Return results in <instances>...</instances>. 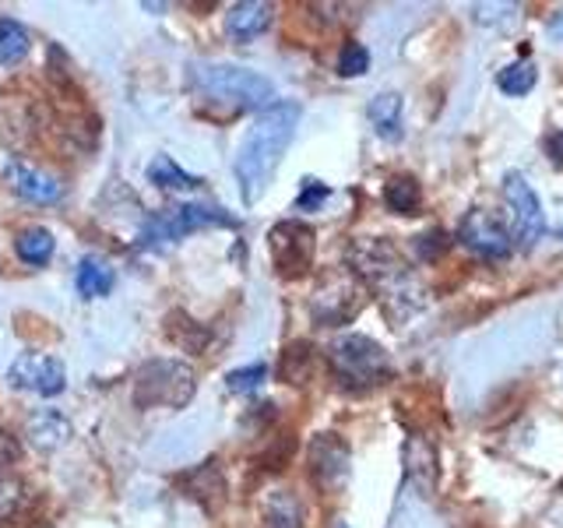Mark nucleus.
<instances>
[{
	"label": "nucleus",
	"mask_w": 563,
	"mask_h": 528,
	"mask_svg": "<svg viewBox=\"0 0 563 528\" xmlns=\"http://www.w3.org/2000/svg\"><path fill=\"white\" fill-rule=\"evenodd\" d=\"M536 81H539V67L532 61H515L497 75L500 92H507V96H528L536 88Z\"/></svg>",
	"instance_id": "27"
},
{
	"label": "nucleus",
	"mask_w": 563,
	"mask_h": 528,
	"mask_svg": "<svg viewBox=\"0 0 563 528\" xmlns=\"http://www.w3.org/2000/svg\"><path fill=\"white\" fill-rule=\"evenodd\" d=\"M504 11H518V4H475V22H497V14Z\"/></svg>",
	"instance_id": "33"
},
{
	"label": "nucleus",
	"mask_w": 563,
	"mask_h": 528,
	"mask_svg": "<svg viewBox=\"0 0 563 528\" xmlns=\"http://www.w3.org/2000/svg\"><path fill=\"white\" fill-rule=\"evenodd\" d=\"M349 268L363 286H369L380 296V304L387 307V314H391L395 321H401L405 314L422 307V293L416 286L409 264L401 261V254L387 240H377V237L352 240L349 243Z\"/></svg>",
	"instance_id": "2"
},
{
	"label": "nucleus",
	"mask_w": 563,
	"mask_h": 528,
	"mask_svg": "<svg viewBox=\"0 0 563 528\" xmlns=\"http://www.w3.org/2000/svg\"><path fill=\"white\" fill-rule=\"evenodd\" d=\"M310 480L324 493H334L349 480V444L339 433H317L307 451Z\"/></svg>",
	"instance_id": "10"
},
{
	"label": "nucleus",
	"mask_w": 563,
	"mask_h": 528,
	"mask_svg": "<svg viewBox=\"0 0 563 528\" xmlns=\"http://www.w3.org/2000/svg\"><path fill=\"white\" fill-rule=\"evenodd\" d=\"M504 194H507L510 211H515V229H518L521 246H536L545 233V216H542V205L536 198V190L528 187V180L521 173H507Z\"/></svg>",
	"instance_id": "11"
},
{
	"label": "nucleus",
	"mask_w": 563,
	"mask_h": 528,
	"mask_svg": "<svg viewBox=\"0 0 563 528\" xmlns=\"http://www.w3.org/2000/svg\"><path fill=\"white\" fill-rule=\"evenodd\" d=\"M184 490L190 501H198L205 510H219L225 504V475L219 462H205L184 475Z\"/></svg>",
	"instance_id": "16"
},
{
	"label": "nucleus",
	"mask_w": 563,
	"mask_h": 528,
	"mask_svg": "<svg viewBox=\"0 0 563 528\" xmlns=\"http://www.w3.org/2000/svg\"><path fill=\"white\" fill-rule=\"evenodd\" d=\"M264 377H268V366L254 363V366L233 370V374H229L225 381H229V392H257V387L264 384Z\"/></svg>",
	"instance_id": "30"
},
{
	"label": "nucleus",
	"mask_w": 563,
	"mask_h": 528,
	"mask_svg": "<svg viewBox=\"0 0 563 528\" xmlns=\"http://www.w3.org/2000/svg\"><path fill=\"white\" fill-rule=\"evenodd\" d=\"M275 22V8L264 4V0H243L233 4L225 14V35L233 43H254L257 35H264Z\"/></svg>",
	"instance_id": "14"
},
{
	"label": "nucleus",
	"mask_w": 563,
	"mask_h": 528,
	"mask_svg": "<svg viewBox=\"0 0 563 528\" xmlns=\"http://www.w3.org/2000/svg\"><path fill=\"white\" fill-rule=\"evenodd\" d=\"M384 205L398 211V216H419L422 208V190H419V180L409 173H398L391 180L384 184Z\"/></svg>",
	"instance_id": "22"
},
{
	"label": "nucleus",
	"mask_w": 563,
	"mask_h": 528,
	"mask_svg": "<svg viewBox=\"0 0 563 528\" xmlns=\"http://www.w3.org/2000/svg\"><path fill=\"white\" fill-rule=\"evenodd\" d=\"M198 392V370L184 360H148L134 374L137 409H184Z\"/></svg>",
	"instance_id": "5"
},
{
	"label": "nucleus",
	"mask_w": 563,
	"mask_h": 528,
	"mask_svg": "<svg viewBox=\"0 0 563 528\" xmlns=\"http://www.w3.org/2000/svg\"><path fill=\"white\" fill-rule=\"evenodd\" d=\"M4 176H8V187L18 194V198H25L32 205H57L60 194H64L57 176H49L43 169H32L29 163H22V158H11V163L4 166Z\"/></svg>",
	"instance_id": "13"
},
{
	"label": "nucleus",
	"mask_w": 563,
	"mask_h": 528,
	"mask_svg": "<svg viewBox=\"0 0 563 528\" xmlns=\"http://www.w3.org/2000/svg\"><path fill=\"white\" fill-rule=\"evenodd\" d=\"M369 70V50L356 40H349L339 53V75L342 78H360Z\"/></svg>",
	"instance_id": "29"
},
{
	"label": "nucleus",
	"mask_w": 563,
	"mask_h": 528,
	"mask_svg": "<svg viewBox=\"0 0 563 528\" xmlns=\"http://www.w3.org/2000/svg\"><path fill=\"white\" fill-rule=\"evenodd\" d=\"M261 528H303V504L292 490H268L261 501Z\"/></svg>",
	"instance_id": "17"
},
{
	"label": "nucleus",
	"mask_w": 563,
	"mask_h": 528,
	"mask_svg": "<svg viewBox=\"0 0 563 528\" xmlns=\"http://www.w3.org/2000/svg\"><path fill=\"white\" fill-rule=\"evenodd\" d=\"M29 57V32L14 18H0V67H14Z\"/></svg>",
	"instance_id": "25"
},
{
	"label": "nucleus",
	"mask_w": 563,
	"mask_h": 528,
	"mask_svg": "<svg viewBox=\"0 0 563 528\" xmlns=\"http://www.w3.org/2000/svg\"><path fill=\"white\" fill-rule=\"evenodd\" d=\"M8 381L18 392L53 398L67 387V370L57 356H46V352H22V356L8 366Z\"/></svg>",
	"instance_id": "9"
},
{
	"label": "nucleus",
	"mask_w": 563,
	"mask_h": 528,
	"mask_svg": "<svg viewBox=\"0 0 563 528\" xmlns=\"http://www.w3.org/2000/svg\"><path fill=\"white\" fill-rule=\"evenodd\" d=\"M366 117L374 123L377 138L384 141H398L401 138V96L398 92H380L369 99Z\"/></svg>",
	"instance_id": "20"
},
{
	"label": "nucleus",
	"mask_w": 563,
	"mask_h": 528,
	"mask_svg": "<svg viewBox=\"0 0 563 528\" xmlns=\"http://www.w3.org/2000/svg\"><path fill=\"white\" fill-rule=\"evenodd\" d=\"M299 117H303L299 102H272L268 110L251 123V131H246L243 145L236 152V163H233L243 205L261 201V194L272 187V176L278 173L282 155L289 152L296 138Z\"/></svg>",
	"instance_id": "1"
},
{
	"label": "nucleus",
	"mask_w": 563,
	"mask_h": 528,
	"mask_svg": "<svg viewBox=\"0 0 563 528\" xmlns=\"http://www.w3.org/2000/svg\"><path fill=\"white\" fill-rule=\"evenodd\" d=\"M328 198H331V187L328 184H321V180H303V190H299V198H296V211H313V208H321Z\"/></svg>",
	"instance_id": "31"
},
{
	"label": "nucleus",
	"mask_w": 563,
	"mask_h": 528,
	"mask_svg": "<svg viewBox=\"0 0 563 528\" xmlns=\"http://www.w3.org/2000/svg\"><path fill=\"white\" fill-rule=\"evenodd\" d=\"M148 184H155L158 190L180 194V190H198L201 187V176L184 173L169 155H155L152 163H148Z\"/></svg>",
	"instance_id": "23"
},
{
	"label": "nucleus",
	"mask_w": 563,
	"mask_h": 528,
	"mask_svg": "<svg viewBox=\"0 0 563 528\" xmlns=\"http://www.w3.org/2000/svg\"><path fill=\"white\" fill-rule=\"evenodd\" d=\"M18 458H22V448H18V440L0 427V472H4L8 465H14Z\"/></svg>",
	"instance_id": "32"
},
{
	"label": "nucleus",
	"mask_w": 563,
	"mask_h": 528,
	"mask_svg": "<svg viewBox=\"0 0 563 528\" xmlns=\"http://www.w3.org/2000/svg\"><path fill=\"white\" fill-rule=\"evenodd\" d=\"M360 310H363V286L356 282V275L331 278L328 286H321L310 299V317L321 328L349 324Z\"/></svg>",
	"instance_id": "8"
},
{
	"label": "nucleus",
	"mask_w": 563,
	"mask_h": 528,
	"mask_svg": "<svg viewBox=\"0 0 563 528\" xmlns=\"http://www.w3.org/2000/svg\"><path fill=\"white\" fill-rule=\"evenodd\" d=\"M25 437L35 451H60L67 440H70V419L57 409H40L25 419Z\"/></svg>",
	"instance_id": "15"
},
{
	"label": "nucleus",
	"mask_w": 563,
	"mask_h": 528,
	"mask_svg": "<svg viewBox=\"0 0 563 528\" xmlns=\"http://www.w3.org/2000/svg\"><path fill=\"white\" fill-rule=\"evenodd\" d=\"M211 226H222V229H236L240 222L229 216L225 208L219 205H180V208H169L163 216H152L141 229V246H166L184 240L187 233H198V229H211Z\"/></svg>",
	"instance_id": "6"
},
{
	"label": "nucleus",
	"mask_w": 563,
	"mask_h": 528,
	"mask_svg": "<svg viewBox=\"0 0 563 528\" xmlns=\"http://www.w3.org/2000/svg\"><path fill=\"white\" fill-rule=\"evenodd\" d=\"M405 469H409V480L430 497L437 490V454L430 440L412 437L409 444H405Z\"/></svg>",
	"instance_id": "19"
},
{
	"label": "nucleus",
	"mask_w": 563,
	"mask_h": 528,
	"mask_svg": "<svg viewBox=\"0 0 563 528\" xmlns=\"http://www.w3.org/2000/svg\"><path fill=\"white\" fill-rule=\"evenodd\" d=\"M75 286L85 299H102L110 296L113 286H117V275L110 268V261H102L96 254H85L78 261V272H75Z\"/></svg>",
	"instance_id": "18"
},
{
	"label": "nucleus",
	"mask_w": 563,
	"mask_h": 528,
	"mask_svg": "<svg viewBox=\"0 0 563 528\" xmlns=\"http://www.w3.org/2000/svg\"><path fill=\"white\" fill-rule=\"evenodd\" d=\"M457 240H462L472 254L479 257H504L510 254V240H507V229L489 216V211L475 208L462 219V229H457Z\"/></svg>",
	"instance_id": "12"
},
{
	"label": "nucleus",
	"mask_w": 563,
	"mask_h": 528,
	"mask_svg": "<svg viewBox=\"0 0 563 528\" xmlns=\"http://www.w3.org/2000/svg\"><path fill=\"white\" fill-rule=\"evenodd\" d=\"M550 35H553V40H563V11H556L550 18Z\"/></svg>",
	"instance_id": "35"
},
{
	"label": "nucleus",
	"mask_w": 563,
	"mask_h": 528,
	"mask_svg": "<svg viewBox=\"0 0 563 528\" xmlns=\"http://www.w3.org/2000/svg\"><path fill=\"white\" fill-rule=\"evenodd\" d=\"M328 363L334 370V381L356 395L374 392V387L391 381V360L366 334H342V339H334L328 345Z\"/></svg>",
	"instance_id": "3"
},
{
	"label": "nucleus",
	"mask_w": 563,
	"mask_h": 528,
	"mask_svg": "<svg viewBox=\"0 0 563 528\" xmlns=\"http://www.w3.org/2000/svg\"><path fill=\"white\" fill-rule=\"evenodd\" d=\"M545 155H550L556 166H563V131H556V134L545 138Z\"/></svg>",
	"instance_id": "34"
},
{
	"label": "nucleus",
	"mask_w": 563,
	"mask_h": 528,
	"mask_svg": "<svg viewBox=\"0 0 563 528\" xmlns=\"http://www.w3.org/2000/svg\"><path fill=\"white\" fill-rule=\"evenodd\" d=\"M29 501V486L18 480V475L0 472V525H8L18 518V510Z\"/></svg>",
	"instance_id": "28"
},
{
	"label": "nucleus",
	"mask_w": 563,
	"mask_h": 528,
	"mask_svg": "<svg viewBox=\"0 0 563 528\" xmlns=\"http://www.w3.org/2000/svg\"><path fill=\"white\" fill-rule=\"evenodd\" d=\"M313 366V345L310 342H292L278 360V377L286 384H307Z\"/></svg>",
	"instance_id": "26"
},
{
	"label": "nucleus",
	"mask_w": 563,
	"mask_h": 528,
	"mask_svg": "<svg viewBox=\"0 0 563 528\" xmlns=\"http://www.w3.org/2000/svg\"><path fill=\"white\" fill-rule=\"evenodd\" d=\"M166 334L180 349H187V352H205L208 349V339H211V331L205 324L194 321V317H187L184 310H173L166 317Z\"/></svg>",
	"instance_id": "24"
},
{
	"label": "nucleus",
	"mask_w": 563,
	"mask_h": 528,
	"mask_svg": "<svg viewBox=\"0 0 563 528\" xmlns=\"http://www.w3.org/2000/svg\"><path fill=\"white\" fill-rule=\"evenodd\" d=\"M187 81L208 99L233 102L236 110H254V106L275 99V85L268 78L236 64H190Z\"/></svg>",
	"instance_id": "4"
},
{
	"label": "nucleus",
	"mask_w": 563,
	"mask_h": 528,
	"mask_svg": "<svg viewBox=\"0 0 563 528\" xmlns=\"http://www.w3.org/2000/svg\"><path fill=\"white\" fill-rule=\"evenodd\" d=\"M317 254V233L313 226L299 219H282L268 229V257L272 268L282 278H299L310 272Z\"/></svg>",
	"instance_id": "7"
},
{
	"label": "nucleus",
	"mask_w": 563,
	"mask_h": 528,
	"mask_svg": "<svg viewBox=\"0 0 563 528\" xmlns=\"http://www.w3.org/2000/svg\"><path fill=\"white\" fill-rule=\"evenodd\" d=\"M53 251H57V240H53V233L46 226H29L14 237V254L25 264H32V268L46 264L53 257Z\"/></svg>",
	"instance_id": "21"
}]
</instances>
